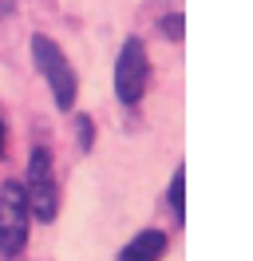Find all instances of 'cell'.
I'll return each mask as SVG.
<instances>
[{"label":"cell","instance_id":"obj_3","mask_svg":"<svg viewBox=\"0 0 253 261\" xmlns=\"http://www.w3.org/2000/svg\"><path fill=\"white\" fill-rule=\"evenodd\" d=\"M146 83H150V60L142 48L139 36H127L119 56H115V95L123 107H135L146 95Z\"/></svg>","mask_w":253,"mask_h":261},{"label":"cell","instance_id":"obj_9","mask_svg":"<svg viewBox=\"0 0 253 261\" xmlns=\"http://www.w3.org/2000/svg\"><path fill=\"white\" fill-rule=\"evenodd\" d=\"M4 147H8V127H4V119H0V154H4Z\"/></svg>","mask_w":253,"mask_h":261},{"label":"cell","instance_id":"obj_4","mask_svg":"<svg viewBox=\"0 0 253 261\" xmlns=\"http://www.w3.org/2000/svg\"><path fill=\"white\" fill-rule=\"evenodd\" d=\"M28 198H24V186L20 182H4L0 186V253L4 257H16L24 242H28Z\"/></svg>","mask_w":253,"mask_h":261},{"label":"cell","instance_id":"obj_2","mask_svg":"<svg viewBox=\"0 0 253 261\" xmlns=\"http://www.w3.org/2000/svg\"><path fill=\"white\" fill-rule=\"evenodd\" d=\"M24 198H28V214L36 222H52L60 210V186H56V166H52V150L32 147L28 154V174H24Z\"/></svg>","mask_w":253,"mask_h":261},{"label":"cell","instance_id":"obj_6","mask_svg":"<svg viewBox=\"0 0 253 261\" xmlns=\"http://www.w3.org/2000/svg\"><path fill=\"white\" fill-rule=\"evenodd\" d=\"M166 202H170L174 222L182 226V222H186V170H182V166L174 170V178H170V194H166Z\"/></svg>","mask_w":253,"mask_h":261},{"label":"cell","instance_id":"obj_7","mask_svg":"<svg viewBox=\"0 0 253 261\" xmlns=\"http://www.w3.org/2000/svg\"><path fill=\"white\" fill-rule=\"evenodd\" d=\"M158 36H166L170 44H178L182 40V12H170V16L158 20Z\"/></svg>","mask_w":253,"mask_h":261},{"label":"cell","instance_id":"obj_1","mask_svg":"<svg viewBox=\"0 0 253 261\" xmlns=\"http://www.w3.org/2000/svg\"><path fill=\"white\" fill-rule=\"evenodd\" d=\"M28 51H32V64L40 67L44 83L52 87L56 107H60V111H71V107H75V95H79V83H75V71H71V64H67L63 48L52 40V36L36 32L28 40Z\"/></svg>","mask_w":253,"mask_h":261},{"label":"cell","instance_id":"obj_5","mask_svg":"<svg viewBox=\"0 0 253 261\" xmlns=\"http://www.w3.org/2000/svg\"><path fill=\"white\" fill-rule=\"evenodd\" d=\"M166 253V233L162 229H142L119 249V261H162Z\"/></svg>","mask_w":253,"mask_h":261},{"label":"cell","instance_id":"obj_8","mask_svg":"<svg viewBox=\"0 0 253 261\" xmlns=\"http://www.w3.org/2000/svg\"><path fill=\"white\" fill-rule=\"evenodd\" d=\"M75 130H79V150H91V139H95L91 115H75Z\"/></svg>","mask_w":253,"mask_h":261}]
</instances>
